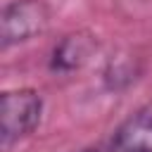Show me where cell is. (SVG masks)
<instances>
[{"instance_id":"2","label":"cell","mask_w":152,"mask_h":152,"mask_svg":"<svg viewBox=\"0 0 152 152\" xmlns=\"http://www.w3.org/2000/svg\"><path fill=\"white\" fill-rule=\"evenodd\" d=\"M50 24V5L45 0H10L0 14L2 50L40 36Z\"/></svg>"},{"instance_id":"1","label":"cell","mask_w":152,"mask_h":152,"mask_svg":"<svg viewBox=\"0 0 152 152\" xmlns=\"http://www.w3.org/2000/svg\"><path fill=\"white\" fill-rule=\"evenodd\" d=\"M43 119V95L36 88H14L0 95V147L28 138Z\"/></svg>"},{"instance_id":"5","label":"cell","mask_w":152,"mask_h":152,"mask_svg":"<svg viewBox=\"0 0 152 152\" xmlns=\"http://www.w3.org/2000/svg\"><path fill=\"white\" fill-rule=\"evenodd\" d=\"M102 78H104V86L109 90H124L138 78V69L128 57H116L104 66Z\"/></svg>"},{"instance_id":"3","label":"cell","mask_w":152,"mask_h":152,"mask_svg":"<svg viewBox=\"0 0 152 152\" xmlns=\"http://www.w3.org/2000/svg\"><path fill=\"white\" fill-rule=\"evenodd\" d=\"M107 152H152V102L131 112L114 128Z\"/></svg>"},{"instance_id":"4","label":"cell","mask_w":152,"mask_h":152,"mask_svg":"<svg viewBox=\"0 0 152 152\" xmlns=\"http://www.w3.org/2000/svg\"><path fill=\"white\" fill-rule=\"evenodd\" d=\"M97 52V38L90 31H71L59 38V43L50 52V71L55 74H74L83 69L90 57Z\"/></svg>"},{"instance_id":"6","label":"cell","mask_w":152,"mask_h":152,"mask_svg":"<svg viewBox=\"0 0 152 152\" xmlns=\"http://www.w3.org/2000/svg\"><path fill=\"white\" fill-rule=\"evenodd\" d=\"M76 152H102V150H97V147H81V150H76Z\"/></svg>"}]
</instances>
